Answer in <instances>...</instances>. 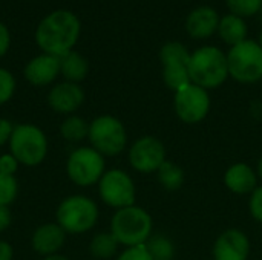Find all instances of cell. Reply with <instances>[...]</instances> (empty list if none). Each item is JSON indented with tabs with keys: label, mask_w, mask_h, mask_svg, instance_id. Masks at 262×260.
Returning <instances> with one entry per match:
<instances>
[{
	"label": "cell",
	"mask_w": 262,
	"mask_h": 260,
	"mask_svg": "<svg viewBox=\"0 0 262 260\" xmlns=\"http://www.w3.org/2000/svg\"><path fill=\"white\" fill-rule=\"evenodd\" d=\"M80 35V20L71 11H54L37 26L35 41L45 54L63 57L74 49Z\"/></svg>",
	"instance_id": "cell-1"
},
{
	"label": "cell",
	"mask_w": 262,
	"mask_h": 260,
	"mask_svg": "<svg viewBox=\"0 0 262 260\" xmlns=\"http://www.w3.org/2000/svg\"><path fill=\"white\" fill-rule=\"evenodd\" d=\"M190 81L206 90L216 89L229 78L227 55L216 46H203L190 54Z\"/></svg>",
	"instance_id": "cell-2"
},
{
	"label": "cell",
	"mask_w": 262,
	"mask_h": 260,
	"mask_svg": "<svg viewBox=\"0 0 262 260\" xmlns=\"http://www.w3.org/2000/svg\"><path fill=\"white\" fill-rule=\"evenodd\" d=\"M152 216L141 207L130 205L120 208L111 219V233L117 242L126 248L144 245L152 236Z\"/></svg>",
	"instance_id": "cell-3"
},
{
	"label": "cell",
	"mask_w": 262,
	"mask_h": 260,
	"mask_svg": "<svg viewBox=\"0 0 262 260\" xmlns=\"http://www.w3.org/2000/svg\"><path fill=\"white\" fill-rule=\"evenodd\" d=\"M8 147L9 153L18 161L20 166L37 167L46 159L49 143L48 136L38 126L23 123L14 126Z\"/></svg>",
	"instance_id": "cell-4"
},
{
	"label": "cell",
	"mask_w": 262,
	"mask_h": 260,
	"mask_svg": "<svg viewBox=\"0 0 262 260\" xmlns=\"http://www.w3.org/2000/svg\"><path fill=\"white\" fill-rule=\"evenodd\" d=\"M100 211L91 198L84 195H71L64 198L55 210V222L66 231V234H84L91 231Z\"/></svg>",
	"instance_id": "cell-5"
},
{
	"label": "cell",
	"mask_w": 262,
	"mask_h": 260,
	"mask_svg": "<svg viewBox=\"0 0 262 260\" xmlns=\"http://www.w3.org/2000/svg\"><path fill=\"white\" fill-rule=\"evenodd\" d=\"M88 139L91 147L103 156H117L127 146V132L118 118L100 115L89 123Z\"/></svg>",
	"instance_id": "cell-6"
},
{
	"label": "cell",
	"mask_w": 262,
	"mask_h": 260,
	"mask_svg": "<svg viewBox=\"0 0 262 260\" xmlns=\"http://www.w3.org/2000/svg\"><path fill=\"white\" fill-rule=\"evenodd\" d=\"M229 77L243 83L252 84L262 80V48L259 41L244 40L235 44L227 52Z\"/></svg>",
	"instance_id": "cell-7"
},
{
	"label": "cell",
	"mask_w": 262,
	"mask_h": 260,
	"mask_svg": "<svg viewBox=\"0 0 262 260\" xmlns=\"http://www.w3.org/2000/svg\"><path fill=\"white\" fill-rule=\"evenodd\" d=\"M106 172L104 156L91 146L74 149L66 161V175L78 187H91L100 182Z\"/></svg>",
	"instance_id": "cell-8"
},
{
	"label": "cell",
	"mask_w": 262,
	"mask_h": 260,
	"mask_svg": "<svg viewBox=\"0 0 262 260\" xmlns=\"http://www.w3.org/2000/svg\"><path fill=\"white\" fill-rule=\"evenodd\" d=\"M160 61L163 64V80L173 92L190 84L189 61L190 52L180 41H167L160 49Z\"/></svg>",
	"instance_id": "cell-9"
},
{
	"label": "cell",
	"mask_w": 262,
	"mask_h": 260,
	"mask_svg": "<svg viewBox=\"0 0 262 260\" xmlns=\"http://www.w3.org/2000/svg\"><path fill=\"white\" fill-rule=\"evenodd\" d=\"M98 185L100 199L115 210L135 205V184L127 172L121 169L106 170L101 176Z\"/></svg>",
	"instance_id": "cell-10"
},
{
	"label": "cell",
	"mask_w": 262,
	"mask_h": 260,
	"mask_svg": "<svg viewBox=\"0 0 262 260\" xmlns=\"http://www.w3.org/2000/svg\"><path fill=\"white\" fill-rule=\"evenodd\" d=\"M173 106L181 121L196 124L207 116L210 110V97L206 89L190 83L175 92Z\"/></svg>",
	"instance_id": "cell-11"
},
{
	"label": "cell",
	"mask_w": 262,
	"mask_h": 260,
	"mask_svg": "<svg viewBox=\"0 0 262 260\" xmlns=\"http://www.w3.org/2000/svg\"><path fill=\"white\" fill-rule=\"evenodd\" d=\"M164 161L166 147L163 141L155 136H141L129 147V162L132 169L140 173L158 172Z\"/></svg>",
	"instance_id": "cell-12"
},
{
	"label": "cell",
	"mask_w": 262,
	"mask_h": 260,
	"mask_svg": "<svg viewBox=\"0 0 262 260\" xmlns=\"http://www.w3.org/2000/svg\"><path fill=\"white\" fill-rule=\"evenodd\" d=\"M48 106L60 115H74L84 103V90L78 83L63 81L51 87L48 93Z\"/></svg>",
	"instance_id": "cell-13"
},
{
	"label": "cell",
	"mask_w": 262,
	"mask_h": 260,
	"mask_svg": "<svg viewBox=\"0 0 262 260\" xmlns=\"http://www.w3.org/2000/svg\"><path fill=\"white\" fill-rule=\"evenodd\" d=\"M250 256V241L241 230L230 228L218 236L213 245L215 260H247Z\"/></svg>",
	"instance_id": "cell-14"
},
{
	"label": "cell",
	"mask_w": 262,
	"mask_h": 260,
	"mask_svg": "<svg viewBox=\"0 0 262 260\" xmlns=\"http://www.w3.org/2000/svg\"><path fill=\"white\" fill-rule=\"evenodd\" d=\"M64 241L66 231L57 222H46L34 230L31 236V247L38 256L46 257L58 254L64 245Z\"/></svg>",
	"instance_id": "cell-15"
},
{
	"label": "cell",
	"mask_w": 262,
	"mask_h": 260,
	"mask_svg": "<svg viewBox=\"0 0 262 260\" xmlns=\"http://www.w3.org/2000/svg\"><path fill=\"white\" fill-rule=\"evenodd\" d=\"M23 74L32 86H48L60 74V58L43 52L28 61Z\"/></svg>",
	"instance_id": "cell-16"
},
{
	"label": "cell",
	"mask_w": 262,
	"mask_h": 260,
	"mask_svg": "<svg viewBox=\"0 0 262 260\" xmlns=\"http://www.w3.org/2000/svg\"><path fill=\"white\" fill-rule=\"evenodd\" d=\"M218 12L207 5L195 8L186 18V31L190 37L196 40H204L212 37L218 31L220 25Z\"/></svg>",
	"instance_id": "cell-17"
},
{
	"label": "cell",
	"mask_w": 262,
	"mask_h": 260,
	"mask_svg": "<svg viewBox=\"0 0 262 260\" xmlns=\"http://www.w3.org/2000/svg\"><path fill=\"white\" fill-rule=\"evenodd\" d=\"M224 182L230 192L236 195H249L253 193L258 187V175L250 166L238 162L227 169Z\"/></svg>",
	"instance_id": "cell-18"
},
{
	"label": "cell",
	"mask_w": 262,
	"mask_h": 260,
	"mask_svg": "<svg viewBox=\"0 0 262 260\" xmlns=\"http://www.w3.org/2000/svg\"><path fill=\"white\" fill-rule=\"evenodd\" d=\"M216 32L220 34L221 40L232 48V46L239 44L244 40H247L249 28H247V23L243 17H238L235 14H227V15L220 18V25H218Z\"/></svg>",
	"instance_id": "cell-19"
},
{
	"label": "cell",
	"mask_w": 262,
	"mask_h": 260,
	"mask_svg": "<svg viewBox=\"0 0 262 260\" xmlns=\"http://www.w3.org/2000/svg\"><path fill=\"white\" fill-rule=\"evenodd\" d=\"M89 72L88 60L77 51H69L63 57H60V74L64 77L66 81L80 83L86 78Z\"/></svg>",
	"instance_id": "cell-20"
},
{
	"label": "cell",
	"mask_w": 262,
	"mask_h": 260,
	"mask_svg": "<svg viewBox=\"0 0 262 260\" xmlns=\"http://www.w3.org/2000/svg\"><path fill=\"white\" fill-rule=\"evenodd\" d=\"M60 135L71 144L84 141L89 135V123L78 115H68L60 124Z\"/></svg>",
	"instance_id": "cell-21"
},
{
	"label": "cell",
	"mask_w": 262,
	"mask_h": 260,
	"mask_svg": "<svg viewBox=\"0 0 262 260\" xmlns=\"http://www.w3.org/2000/svg\"><path fill=\"white\" fill-rule=\"evenodd\" d=\"M118 247H120V244L112 236V233L111 231H103V233H97L91 239L89 253H91V256L94 259L107 260L112 259L117 254Z\"/></svg>",
	"instance_id": "cell-22"
},
{
	"label": "cell",
	"mask_w": 262,
	"mask_h": 260,
	"mask_svg": "<svg viewBox=\"0 0 262 260\" xmlns=\"http://www.w3.org/2000/svg\"><path fill=\"white\" fill-rule=\"evenodd\" d=\"M157 178L158 182L163 188L169 190V192H175L180 190L184 184V172L180 166H177L172 161H164L163 166L158 169L157 172Z\"/></svg>",
	"instance_id": "cell-23"
},
{
	"label": "cell",
	"mask_w": 262,
	"mask_h": 260,
	"mask_svg": "<svg viewBox=\"0 0 262 260\" xmlns=\"http://www.w3.org/2000/svg\"><path fill=\"white\" fill-rule=\"evenodd\" d=\"M144 247L147 248L149 254L154 260H173L175 253H177V248L172 239L161 233L152 234L144 244Z\"/></svg>",
	"instance_id": "cell-24"
},
{
	"label": "cell",
	"mask_w": 262,
	"mask_h": 260,
	"mask_svg": "<svg viewBox=\"0 0 262 260\" xmlns=\"http://www.w3.org/2000/svg\"><path fill=\"white\" fill-rule=\"evenodd\" d=\"M18 196V181L15 176L0 173V207H9Z\"/></svg>",
	"instance_id": "cell-25"
},
{
	"label": "cell",
	"mask_w": 262,
	"mask_h": 260,
	"mask_svg": "<svg viewBox=\"0 0 262 260\" xmlns=\"http://www.w3.org/2000/svg\"><path fill=\"white\" fill-rule=\"evenodd\" d=\"M230 14L238 17H252L259 14L262 9V0H226Z\"/></svg>",
	"instance_id": "cell-26"
},
{
	"label": "cell",
	"mask_w": 262,
	"mask_h": 260,
	"mask_svg": "<svg viewBox=\"0 0 262 260\" xmlns=\"http://www.w3.org/2000/svg\"><path fill=\"white\" fill-rule=\"evenodd\" d=\"M15 92V78L8 70L0 67V106L6 104Z\"/></svg>",
	"instance_id": "cell-27"
},
{
	"label": "cell",
	"mask_w": 262,
	"mask_h": 260,
	"mask_svg": "<svg viewBox=\"0 0 262 260\" xmlns=\"http://www.w3.org/2000/svg\"><path fill=\"white\" fill-rule=\"evenodd\" d=\"M115 260H154L152 256L149 254L147 248L144 245H138V247H130L126 248L121 254L117 256Z\"/></svg>",
	"instance_id": "cell-28"
},
{
	"label": "cell",
	"mask_w": 262,
	"mask_h": 260,
	"mask_svg": "<svg viewBox=\"0 0 262 260\" xmlns=\"http://www.w3.org/2000/svg\"><path fill=\"white\" fill-rule=\"evenodd\" d=\"M249 208H250V213H252L253 219H256L258 222L262 224V185L256 187V190L252 193Z\"/></svg>",
	"instance_id": "cell-29"
},
{
	"label": "cell",
	"mask_w": 262,
	"mask_h": 260,
	"mask_svg": "<svg viewBox=\"0 0 262 260\" xmlns=\"http://www.w3.org/2000/svg\"><path fill=\"white\" fill-rule=\"evenodd\" d=\"M18 167H20L18 161H17L9 152H8V153H3V155L0 156V173L9 175V176H15Z\"/></svg>",
	"instance_id": "cell-30"
},
{
	"label": "cell",
	"mask_w": 262,
	"mask_h": 260,
	"mask_svg": "<svg viewBox=\"0 0 262 260\" xmlns=\"http://www.w3.org/2000/svg\"><path fill=\"white\" fill-rule=\"evenodd\" d=\"M12 130H14V124L6 118H0V147L9 143Z\"/></svg>",
	"instance_id": "cell-31"
},
{
	"label": "cell",
	"mask_w": 262,
	"mask_h": 260,
	"mask_svg": "<svg viewBox=\"0 0 262 260\" xmlns=\"http://www.w3.org/2000/svg\"><path fill=\"white\" fill-rule=\"evenodd\" d=\"M9 44H11V35H9V31H8V28L0 21V57H3V55L8 52Z\"/></svg>",
	"instance_id": "cell-32"
},
{
	"label": "cell",
	"mask_w": 262,
	"mask_h": 260,
	"mask_svg": "<svg viewBox=\"0 0 262 260\" xmlns=\"http://www.w3.org/2000/svg\"><path fill=\"white\" fill-rule=\"evenodd\" d=\"M12 224V215L9 207H0V233L6 231Z\"/></svg>",
	"instance_id": "cell-33"
},
{
	"label": "cell",
	"mask_w": 262,
	"mask_h": 260,
	"mask_svg": "<svg viewBox=\"0 0 262 260\" xmlns=\"http://www.w3.org/2000/svg\"><path fill=\"white\" fill-rule=\"evenodd\" d=\"M14 259V248L8 241L0 239V260Z\"/></svg>",
	"instance_id": "cell-34"
},
{
	"label": "cell",
	"mask_w": 262,
	"mask_h": 260,
	"mask_svg": "<svg viewBox=\"0 0 262 260\" xmlns=\"http://www.w3.org/2000/svg\"><path fill=\"white\" fill-rule=\"evenodd\" d=\"M41 260H69L66 256L63 254H52V256H46V257H41Z\"/></svg>",
	"instance_id": "cell-35"
},
{
	"label": "cell",
	"mask_w": 262,
	"mask_h": 260,
	"mask_svg": "<svg viewBox=\"0 0 262 260\" xmlns=\"http://www.w3.org/2000/svg\"><path fill=\"white\" fill-rule=\"evenodd\" d=\"M256 173H258L259 179L262 181V156H261V159L258 161V172H256Z\"/></svg>",
	"instance_id": "cell-36"
},
{
	"label": "cell",
	"mask_w": 262,
	"mask_h": 260,
	"mask_svg": "<svg viewBox=\"0 0 262 260\" xmlns=\"http://www.w3.org/2000/svg\"><path fill=\"white\" fill-rule=\"evenodd\" d=\"M259 44H261V48H262V32H261V35H259Z\"/></svg>",
	"instance_id": "cell-37"
},
{
	"label": "cell",
	"mask_w": 262,
	"mask_h": 260,
	"mask_svg": "<svg viewBox=\"0 0 262 260\" xmlns=\"http://www.w3.org/2000/svg\"><path fill=\"white\" fill-rule=\"evenodd\" d=\"M259 17H261V21H262V9H261V12H259Z\"/></svg>",
	"instance_id": "cell-38"
}]
</instances>
